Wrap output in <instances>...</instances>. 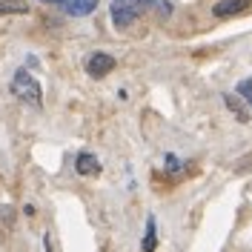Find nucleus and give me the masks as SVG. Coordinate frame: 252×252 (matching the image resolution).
I'll list each match as a JSON object with an SVG mask.
<instances>
[{
  "label": "nucleus",
  "instance_id": "7ed1b4c3",
  "mask_svg": "<svg viewBox=\"0 0 252 252\" xmlns=\"http://www.w3.org/2000/svg\"><path fill=\"white\" fill-rule=\"evenodd\" d=\"M112 69H115V58L106 52H94L86 58V75H92V78H106Z\"/></svg>",
  "mask_w": 252,
  "mask_h": 252
},
{
  "label": "nucleus",
  "instance_id": "39448f33",
  "mask_svg": "<svg viewBox=\"0 0 252 252\" xmlns=\"http://www.w3.org/2000/svg\"><path fill=\"white\" fill-rule=\"evenodd\" d=\"M75 172L83 175V178H94V175H100V160L92 152H80L75 158Z\"/></svg>",
  "mask_w": 252,
  "mask_h": 252
},
{
  "label": "nucleus",
  "instance_id": "f257e3e1",
  "mask_svg": "<svg viewBox=\"0 0 252 252\" xmlns=\"http://www.w3.org/2000/svg\"><path fill=\"white\" fill-rule=\"evenodd\" d=\"M9 92L15 94V97H20L32 109H40L43 106V89H40V83L32 78L26 69H17L15 72V78L9 83Z\"/></svg>",
  "mask_w": 252,
  "mask_h": 252
},
{
  "label": "nucleus",
  "instance_id": "20e7f679",
  "mask_svg": "<svg viewBox=\"0 0 252 252\" xmlns=\"http://www.w3.org/2000/svg\"><path fill=\"white\" fill-rule=\"evenodd\" d=\"M247 9H250V0H218L212 6V15L220 17V20H226V17H235L241 12H247Z\"/></svg>",
  "mask_w": 252,
  "mask_h": 252
},
{
  "label": "nucleus",
  "instance_id": "ddd939ff",
  "mask_svg": "<svg viewBox=\"0 0 252 252\" xmlns=\"http://www.w3.org/2000/svg\"><path fill=\"white\" fill-rule=\"evenodd\" d=\"M129 3H138V6H143V9H149V6H152V0H129Z\"/></svg>",
  "mask_w": 252,
  "mask_h": 252
},
{
  "label": "nucleus",
  "instance_id": "9d476101",
  "mask_svg": "<svg viewBox=\"0 0 252 252\" xmlns=\"http://www.w3.org/2000/svg\"><path fill=\"white\" fill-rule=\"evenodd\" d=\"M149 9H152L160 20L172 17V3H169V0H152V6H149Z\"/></svg>",
  "mask_w": 252,
  "mask_h": 252
},
{
  "label": "nucleus",
  "instance_id": "2eb2a0df",
  "mask_svg": "<svg viewBox=\"0 0 252 252\" xmlns=\"http://www.w3.org/2000/svg\"><path fill=\"white\" fill-rule=\"evenodd\" d=\"M43 3H63V0H43Z\"/></svg>",
  "mask_w": 252,
  "mask_h": 252
},
{
  "label": "nucleus",
  "instance_id": "9b49d317",
  "mask_svg": "<svg viewBox=\"0 0 252 252\" xmlns=\"http://www.w3.org/2000/svg\"><path fill=\"white\" fill-rule=\"evenodd\" d=\"M238 94L247 100V106H252V78H250V80H241V83H238Z\"/></svg>",
  "mask_w": 252,
  "mask_h": 252
},
{
  "label": "nucleus",
  "instance_id": "f03ea898",
  "mask_svg": "<svg viewBox=\"0 0 252 252\" xmlns=\"http://www.w3.org/2000/svg\"><path fill=\"white\" fill-rule=\"evenodd\" d=\"M146 9L138 6V3H129V0H112L109 3V15H112V23L115 29H129L138 17L143 15Z\"/></svg>",
  "mask_w": 252,
  "mask_h": 252
},
{
  "label": "nucleus",
  "instance_id": "0eeeda50",
  "mask_svg": "<svg viewBox=\"0 0 252 252\" xmlns=\"http://www.w3.org/2000/svg\"><path fill=\"white\" fill-rule=\"evenodd\" d=\"M223 103H226V109L232 112L241 124H250V109H247V103L238 94H223Z\"/></svg>",
  "mask_w": 252,
  "mask_h": 252
},
{
  "label": "nucleus",
  "instance_id": "423d86ee",
  "mask_svg": "<svg viewBox=\"0 0 252 252\" xmlns=\"http://www.w3.org/2000/svg\"><path fill=\"white\" fill-rule=\"evenodd\" d=\"M61 6L69 17H89L97 9V0H63Z\"/></svg>",
  "mask_w": 252,
  "mask_h": 252
},
{
  "label": "nucleus",
  "instance_id": "f8f14e48",
  "mask_svg": "<svg viewBox=\"0 0 252 252\" xmlns=\"http://www.w3.org/2000/svg\"><path fill=\"white\" fill-rule=\"evenodd\" d=\"M163 166H166V172H169V175H172V172H181V160H178L175 155H166V158H163Z\"/></svg>",
  "mask_w": 252,
  "mask_h": 252
},
{
  "label": "nucleus",
  "instance_id": "4468645a",
  "mask_svg": "<svg viewBox=\"0 0 252 252\" xmlns=\"http://www.w3.org/2000/svg\"><path fill=\"white\" fill-rule=\"evenodd\" d=\"M43 250L52 252V238H49V235H43Z\"/></svg>",
  "mask_w": 252,
  "mask_h": 252
},
{
  "label": "nucleus",
  "instance_id": "6e6552de",
  "mask_svg": "<svg viewBox=\"0 0 252 252\" xmlns=\"http://www.w3.org/2000/svg\"><path fill=\"white\" fill-rule=\"evenodd\" d=\"M155 247H158V223H155V218L149 215V218H146V235H143V241H141V250L155 252Z\"/></svg>",
  "mask_w": 252,
  "mask_h": 252
},
{
  "label": "nucleus",
  "instance_id": "1a4fd4ad",
  "mask_svg": "<svg viewBox=\"0 0 252 252\" xmlns=\"http://www.w3.org/2000/svg\"><path fill=\"white\" fill-rule=\"evenodd\" d=\"M29 0H0V15H29Z\"/></svg>",
  "mask_w": 252,
  "mask_h": 252
}]
</instances>
